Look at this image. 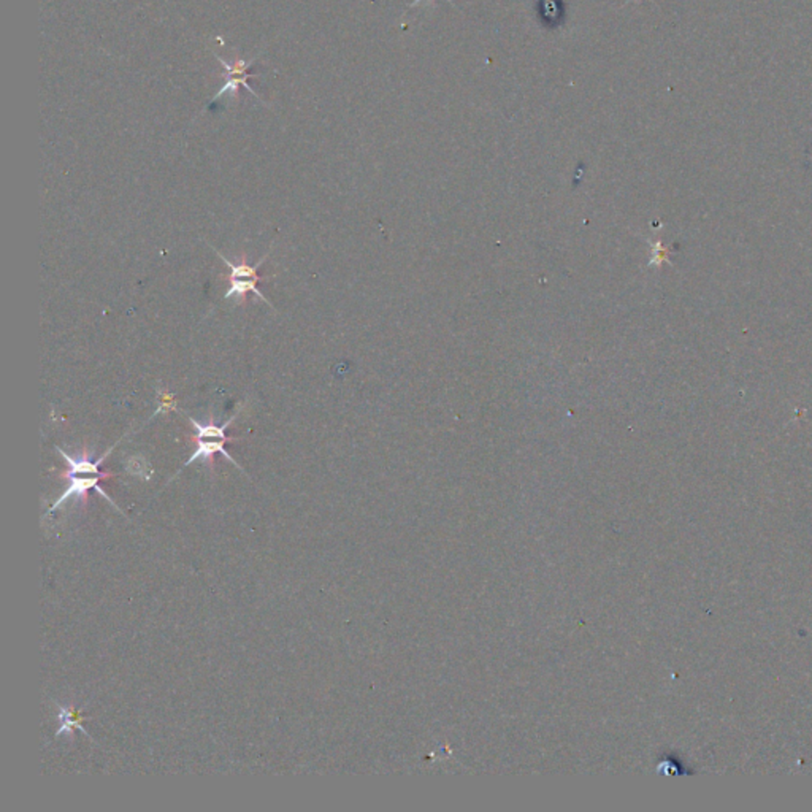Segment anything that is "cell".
Here are the masks:
<instances>
[{
	"instance_id": "277c9868",
	"label": "cell",
	"mask_w": 812,
	"mask_h": 812,
	"mask_svg": "<svg viewBox=\"0 0 812 812\" xmlns=\"http://www.w3.org/2000/svg\"><path fill=\"white\" fill-rule=\"evenodd\" d=\"M57 708H59V723H61V727L57 730L56 738L61 737L62 733L67 734L68 738H73L75 730H80L86 738H89V733H87L86 728L83 727V716H81V711L75 709L73 706L57 704Z\"/></svg>"
},
{
	"instance_id": "8992f818",
	"label": "cell",
	"mask_w": 812,
	"mask_h": 812,
	"mask_svg": "<svg viewBox=\"0 0 812 812\" xmlns=\"http://www.w3.org/2000/svg\"><path fill=\"white\" fill-rule=\"evenodd\" d=\"M259 281H262V280H229V289L226 292V298L240 297L245 302L246 293L254 292L256 296L262 300V302H266L270 305L268 300L263 297V293L257 289Z\"/></svg>"
},
{
	"instance_id": "5b68a950",
	"label": "cell",
	"mask_w": 812,
	"mask_h": 812,
	"mask_svg": "<svg viewBox=\"0 0 812 812\" xmlns=\"http://www.w3.org/2000/svg\"><path fill=\"white\" fill-rule=\"evenodd\" d=\"M217 252V251H216ZM217 256L222 259V262L226 263V266L231 268V275H229V280H263L262 276L257 275V270L259 267L262 266L263 261H266L267 256H263L261 261H259L256 266H252V263L246 262V259H243L240 263H233L226 259L224 256L221 254V252H217Z\"/></svg>"
},
{
	"instance_id": "6da1fadb",
	"label": "cell",
	"mask_w": 812,
	"mask_h": 812,
	"mask_svg": "<svg viewBox=\"0 0 812 812\" xmlns=\"http://www.w3.org/2000/svg\"><path fill=\"white\" fill-rule=\"evenodd\" d=\"M62 478L68 481V487L61 497H59L55 503H52L51 508L48 509V514H51L52 511H56L59 506H62L64 503H67L70 498H75V500H80V502L86 503L87 500V492L91 489H96L99 492V495H102L105 500H108V502L117 508V505L115 503V500H111L110 495H107V492H105L102 487H100L99 482L102 479H107V476H102V474H89V473H62ZM119 509V508H117Z\"/></svg>"
},
{
	"instance_id": "3957f363",
	"label": "cell",
	"mask_w": 812,
	"mask_h": 812,
	"mask_svg": "<svg viewBox=\"0 0 812 812\" xmlns=\"http://www.w3.org/2000/svg\"><path fill=\"white\" fill-rule=\"evenodd\" d=\"M232 440L233 438L215 440V438H198V437H196L197 451L194 452V454L189 457V461H187L184 463V467H187V465H191V463H194L196 461H198V458H202V461H205V462L208 463V467L213 468V463H215L213 462V457L217 454V452H219V454L224 456L227 458V461H231V463H233L235 467H237L238 470H241L240 465L237 462H235V458L231 454H229V452L224 448L227 441H232Z\"/></svg>"
},
{
	"instance_id": "9c48e42d",
	"label": "cell",
	"mask_w": 812,
	"mask_h": 812,
	"mask_svg": "<svg viewBox=\"0 0 812 812\" xmlns=\"http://www.w3.org/2000/svg\"><path fill=\"white\" fill-rule=\"evenodd\" d=\"M170 409H178L176 408L175 396L172 392H168L167 389H159V406L152 416L167 413V411H170Z\"/></svg>"
},
{
	"instance_id": "7a4b0ae2",
	"label": "cell",
	"mask_w": 812,
	"mask_h": 812,
	"mask_svg": "<svg viewBox=\"0 0 812 812\" xmlns=\"http://www.w3.org/2000/svg\"><path fill=\"white\" fill-rule=\"evenodd\" d=\"M217 59H219V61H221L222 67L226 68V75H224L226 76V85H224V87H222V89L219 92H216V96L213 97V100H216L217 97H221L222 94H226V92L235 94V92L238 91V87L241 85H243L246 87V89H248L251 94H254V96H257V94L254 92V89H251L249 85H248V80L252 78V76H254V75L248 73V67L251 66L252 62L256 61V59H252L251 62H246V61H243V59H238V61L231 62V64L226 62V61H222L221 57H217Z\"/></svg>"
},
{
	"instance_id": "ba28073f",
	"label": "cell",
	"mask_w": 812,
	"mask_h": 812,
	"mask_svg": "<svg viewBox=\"0 0 812 812\" xmlns=\"http://www.w3.org/2000/svg\"><path fill=\"white\" fill-rule=\"evenodd\" d=\"M126 470L131 474L138 476V478H143V479H148L150 476L152 474L150 463L146 462V458L143 456H133V457L129 458Z\"/></svg>"
},
{
	"instance_id": "52a82bcc",
	"label": "cell",
	"mask_w": 812,
	"mask_h": 812,
	"mask_svg": "<svg viewBox=\"0 0 812 812\" xmlns=\"http://www.w3.org/2000/svg\"><path fill=\"white\" fill-rule=\"evenodd\" d=\"M187 417H189V421H191V423L194 426V428H196V430H197L196 437H198V438H215V440H221V438H227L226 437V430L229 428V426H231V423L235 421V417H237V414H235L233 417H231V419H229L227 422L222 423V426H216V423H213L211 421L208 423H200V422H197L196 419H194V417H191V416H187Z\"/></svg>"
}]
</instances>
